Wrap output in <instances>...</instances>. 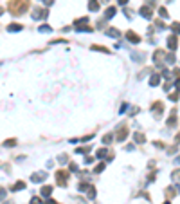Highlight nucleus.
I'll use <instances>...</instances> for the list:
<instances>
[{
    "label": "nucleus",
    "mask_w": 180,
    "mask_h": 204,
    "mask_svg": "<svg viewBox=\"0 0 180 204\" xmlns=\"http://www.w3.org/2000/svg\"><path fill=\"white\" fill-rule=\"evenodd\" d=\"M33 16H34L36 20H43V18L47 16V11H45V9H36V11H34V15H33Z\"/></svg>",
    "instance_id": "obj_1"
},
{
    "label": "nucleus",
    "mask_w": 180,
    "mask_h": 204,
    "mask_svg": "<svg viewBox=\"0 0 180 204\" xmlns=\"http://www.w3.org/2000/svg\"><path fill=\"white\" fill-rule=\"evenodd\" d=\"M67 182V172H58V184H65Z\"/></svg>",
    "instance_id": "obj_2"
},
{
    "label": "nucleus",
    "mask_w": 180,
    "mask_h": 204,
    "mask_svg": "<svg viewBox=\"0 0 180 204\" xmlns=\"http://www.w3.org/2000/svg\"><path fill=\"white\" fill-rule=\"evenodd\" d=\"M45 177H47V173H43V172H40V173H38V175H33V177H31V179H33V181H34V182H41V181H43V179H45Z\"/></svg>",
    "instance_id": "obj_3"
},
{
    "label": "nucleus",
    "mask_w": 180,
    "mask_h": 204,
    "mask_svg": "<svg viewBox=\"0 0 180 204\" xmlns=\"http://www.w3.org/2000/svg\"><path fill=\"white\" fill-rule=\"evenodd\" d=\"M126 38H128L130 42H133V43H139V36H137L135 33H132V31H130V33L126 35Z\"/></svg>",
    "instance_id": "obj_4"
},
{
    "label": "nucleus",
    "mask_w": 180,
    "mask_h": 204,
    "mask_svg": "<svg viewBox=\"0 0 180 204\" xmlns=\"http://www.w3.org/2000/svg\"><path fill=\"white\" fill-rule=\"evenodd\" d=\"M141 15H142L144 18H149L153 13H151V9H149V7H142V9H141Z\"/></svg>",
    "instance_id": "obj_5"
},
{
    "label": "nucleus",
    "mask_w": 180,
    "mask_h": 204,
    "mask_svg": "<svg viewBox=\"0 0 180 204\" xmlns=\"http://www.w3.org/2000/svg\"><path fill=\"white\" fill-rule=\"evenodd\" d=\"M22 29V25H18V24H11L9 27H7V31H11V33H16V31H20Z\"/></svg>",
    "instance_id": "obj_6"
},
{
    "label": "nucleus",
    "mask_w": 180,
    "mask_h": 204,
    "mask_svg": "<svg viewBox=\"0 0 180 204\" xmlns=\"http://www.w3.org/2000/svg\"><path fill=\"white\" fill-rule=\"evenodd\" d=\"M88 9H90V11H97V9H99V4H97L96 0H92V2L88 4Z\"/></svg>",
    "instance_id": "obj_7"
},
{
    "label": "nucleus",
    "mask_w": 180,
    "mask_h": 204,
    "mask_svg": "<svg viewBox=\"0 0 180 204\" xmlns=\"http://www.w3.org/2000/svg\"><path fill=\"white\" fill-rule=\"evenodd\" d=\"M106 35H108V36H112V38H117L121 33H119L117 29H110V31H106Z\"/></svg>",
    "instance_id": "obj_8"
},
{
    "label": "nucleus",
    "mask_w": 180,
    "mask_h": 204,
    "mask_svg": "<svg viewBox=\"0 0 180 204\" xmlns=\"http://www.w3.org/2000/svg\"><path fill=\"white\" fill-rule=\"evenodd\" d=\"M159 81H160V78H159V74H153V76L149 78V83H151V85H159Z\"/></svg>",
    "instance_id": "obj_9"
},
{
    "label": "nucleus",
    "mask_w": 180,
    "mask_h": 204,
    "mask_svg": "<svg viewBox=\"0 0 180 204\" xmlns=\"http://www.w3.org/2000/svg\"><path fill=\"white\" fill-rule=\"evenodd\" d=\"M168 45H169V49H177V38H175V36H171Z\"/></svg>",
    "instance_id": "obj_10"
},
{
    "label": "nucleus",
    "mask_w": 180,
    "mask_h": 204,
    "mask_svg": "<svg viewBox=\"0 0 180 204\" xmlns=\"http://www.w3.org/2000/svg\"><path fill=\"white\" fill-rule=\"evenodd\" d=\"M113 15H115V7H110V9H106V15H105V16H106V18H112Z\"/></svg>",
    "instance_id": "obj_11"
},
{
    "label": "nucleus",
    "mask_w": 180,
    "mask_h": 204,
    "mask_svg": "<svg viewBox=\"0 0 180 204\" xmlns=\"http://www.w3.org/2000/svg\"><path fill=\"white\" fill-rule=\"evenodd\" d=\"M24 188H25V182H16V184H15V188H13V190H15V192H16V190H24Z\"/></svg>",
    "instance_id": "obj_12"
},
{
    "label": "nucleus",
    "mask_w": 180,
    "mask_h": 204,
    "mask_svg": "<svg viewBox=\"0 0 180 204\" xmlns=\"http://www.w3.org/2000/svg\"><path fill=\"white\" fill-rule=\"evenodd\" d=\"M51 192H52V188H51V186H43V190H41V193H43V195H51Z\"/></svg>",
    "instance_id": "obj_13"
},
{
    "label": "nucleus",
    "mask_w": 180,
    "mask_h": 204,
    "mask_svg": "<svg viewBox=\"0 0 180 204\" xmlns=\"http://www.w3.org/2000/svg\"><path fill=\"white\" fill-rule=\"evenodd\" d=\"M135 141L142 143V141H144V135H142V134H135Z\"/></svg>",
    "instance_id": "obj_14"
},
{
    "label": "nucleus",
    "mask_w": 180,
    "mask_h": 204,
    "mask_svg": "<svg viewBox=\"0 0 180 204\" xmlns=\"http://www.w3.org/2000/svg\"><path fill=\"white\" fill-rule=\"evenodd\" d=\"M160 16H162V18H168V11H166L164 7H160Z\"/></svg>",
    "instance_id": "obj_15"
},
{
    "label": "nucleus",
    "mask_w": 180,
    "mask_h": 204,
    "mask_svg": "<svg viewBox=\"0 0 180 204\" xmlns=\"http://www.w3.org/2000/svg\"><path fill=\"white\" fill-rule=\"evenodd\" d=\"M40 31H41V33H49V31H51V27H49V25H41V27H40Z\"/></svg>",
    "instance_id": "obj_16"
},
{
    "label": "nucleus",
    "mask_w": 180,
    "mask_h": 204,
    "mask_svg": "<svg viewBox=\"0 0 180 204\" xmlns=\"http://www.w3.org/2000/svg\"><path fill=\"white\" fill-rule=\"evenodd\" d=\"M15 143H16L15 139H9V141H5V146H15Z\"/></svg>",
    "instance_id": "obj_17"
},
{
    "label": "nucleus",
    "mask_w": 180,
    "mask_h": 204,
    "mask_svg": "<svg viewBox=\"0 0 180 204\" xmlns=\"http://www.w3.org/2000/svg\"><path fill=\"white\" fill-rule=\"evenodd\" d=\"M105 155H106V150H99V152H97V157H99V159L105 157Z\"/></svg>",
    "instance_id": "obj_18"
},
{
    "label": "nucleus",
    "mask_w": 180,
    "mask_h": 204,
    "mask_svg": "<svg viewBox=\"0 0 180 204\" xmlns=\"http://www.w3.org/2000/svg\"><path fill=\"white\" fill-rule=\"evenodd\" d=\"M173 31L175 33H180V24H173Z\"/></svg>",
    "instance_id": "obj_19"
},
{
    "label": "nucleus",
    "mask_w": 180,
    "mask_h": 204,
    "mask_svg": "<svg viewBox=\"0 0 180 204\" xmlns=\"http://www.w3.org/2000/svg\"><path fill=\"white\" fill-rule=\"evenodd\" d=\"M103 141H105V143H110V141H112V135H105V139H103Z\"/></svg>",
    "instance_id": "obj_20"
},
{
    "label": "nucleus",
    "mask_w": 180,
    "mask_h": 204,
    "mask_svg": "<svg viewBox=\"0 0 180 204\" xmlns=\"http://www.w3.org/2000/svg\"><path fill=\"white\" fill-rule=\"evenodd\" d=\"M31 204H40V199H36V197H33V201H31Z\"/></svg>",
    "instance_id": "obj_21"
},
{
    "label": "nucleus",
    "mask_w": 180,
    "mask_h": 204,
    "mask_svg": "<svg viewBox=\"0 0 180 204\" xmlns=\"http://www.w3.org/2000/svg\"><path fill=\"white\" fill-rule=\"evenodd\" d=\"M119 4H121V5H126V4H128V0H119Z\"/></svg>",
    "instance_id": "obj_22"
},
{
    "label": "nucleus",
    "mask_w": 180,
    "mask_h": 204,
    "mask_svg": "<svg viewBox=\"0 0 180 204\" xmlns=\"http://www.w3.org/2000/svg\"><path fill=\"white\" fill-rule=\"evenodd\" d=\"M4 195H5V192H4V190H2V188H0V199H2V197H4Z\"/></svg>",
    "instance_id": "obj_23"
},
{
    "label": "nucleus",
    "mask_w": 180,
    "mask_h": 204,
    "mask_svg": "<svg viewBox=\"0 0 180 204\" xmlns=\"http://www.w3.org/2000/svg\"><path fill=\"white\" fill-rule=\"evenodd\" d=\"M0 13H2V7H0Z\"/></svg>",
    "instance_id": "obj_24"
}]
</instances>
